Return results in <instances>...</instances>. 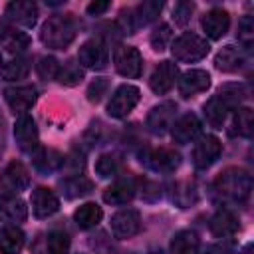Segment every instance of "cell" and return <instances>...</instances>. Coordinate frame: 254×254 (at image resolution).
<instances>
[{"label": "cell", "instance_id": "34", "mask_svg": "<svg viewBox=\"0 0 254 254\" xmlns=\"http://www.w3.org/2000/svg\"><path fill=\"white\" fill-rule=\"evenodd\" d=\"M163 10V2H157V0H147L143 4H139L135 10H133V20H135V26L141 28V26H147L149 22H153Z\"/></svg>", "mask_w": 254, "mask_h": 254}, {"label": "cell", "instance_id": "33", "mask_svg": "<svg viewBox=\"0 0 254 254\" xmlns=\"http://www.w3.org/2000/svg\"><path fill=\"white\" fill-rule=\"evenodd\" d=\"M230 127H232L228 131L230 135L250 137L252 135V127H254V113H252V109L250 107H236Z\"/></svg>", "mask_w": 254, "mask_h": 254}, {"label": "cell", "instance_id": "18", "mask_svg": "<svg viewBox=\"0 0 254 254\" xmlns=\"http://www.w3.org/2000/svg\"><path fill=\"white\" fill-rule=\"evenodd\" d=\"M200 26L204 30V34L210 38V40H218L222 38L228 28H230V14L224 10V8H212L208 10L202 20H200Z\"/></svg>", "mask_w": 254, "mask_h": 254}, {"label": "cell", "instance_id": "5", "mask_svg": "<svg viewBox=\"0 0 254 254\" xmlns=\"http://www.w3.org/2000/svg\"><path fill=\"white\" fill-rule=\"evenodd\" d=\"M139 99H141V91H139V87H135V85H129V83H123V85H119L117 89H115V93L111 95V99H109V103H107V113L111 115V117H127L133 109H135V105L139 103Z\"/></svg>", "mask_w": 254, "mask_h": 254}, {"label": "cell", "instance_id": "49", "mask_svg": "<svg viewBox=\"0 0 254 254\" xmlns=\"http://www.w3.org/2000/svg\"><path fill=\"white\" fill-rule=\"evenodd\" d=\"M0 125H2V115H0Z\"/></svg>", "mask_w": 254, "mask_h": 254}, {"label": "cell", "instance_id": "26", "mask_svg": "<svg viewBox=\"0 0 254 254\" xmlns=\"http://www.w3.org/2000/svg\"><path fill=\"white\" fill-rule=\"evenodd\" d=\"M202 111H204V119L210 127L214 129H222L226 117H228V111L230 107L218 97V95H212L204 105H202Z\"/></svg>", "mask_w": 254, "mask_h": 254}, {"label": "cell", "instance_id": "11", "mask_svg": "<svg viewBox=\"0 0 254 254\" xmlns=\"http://www.w3.org/2000/svg\"><path fill=\"white\" fill-rule=\"evenodd\" d=\"M69 236L64 230H50L34 240L32 254H67Z\"/></svg>", "mask_w": 254, "mask_h": 254}, {"label": "cell", "instance_id": "40", "mask_svg": "<svg viewBox=\"0 0 254 254\" xmlns=\"http://www.w3.org/2000/svg\"><path fill=\"white\" fill-rule=\"evenodd\" d=\"M171 36H173L171 26H169V24H161V26H159V28H157V30L151 34V46H153V50L163 52V50L169 46Z\"/></svg>", "mask_w": 254, "mask_h": 254}, {"label": "cell", "instance_id": "30", "mask_svg": "<svg viewBox=\"0 0 254 254\" xmlns=\"http://www.w3.org/2000/svg\"><path fill=\"white\" fill-rule=\"evenodd\" d=\"M60 187H62V192L65 198H79L93 190V183L83 175H71V177L64 179L60 183Z\"/></svg>", "mask_w": 254, "mask_h": 254}, {"label": "cell", "instance_id": "1", "mask_svg": "<svg viewBox=\"0 0 254 254\" xmlns=\"http://www.w3.org/2000/svg\"><path fill=\"white\" fill-rule=\"evenodd\" d=\"M252 190V177L242 169H226L212 183V198L218 202H244Z\"/></svg>", "mask_w": 254, "mask_h": 254}, {"label": "cell", "instance_id": "13", "mask_svg": "<svg viewBox=\"0 0 254 254\" xmlns=\"http://www.w3.org/2000/svg\"><path fill=\"white\" fill-rule=\"evenodd\" d=\"M139 230H141V216H139L137 210L123 208V210H119V212H115L111 216V232L117 238H121V240L131 238Z\"/></svg>", "mask_w": 254, "mask_h": 254}, {"label": "cell", "instance_id": "44", "mask_svg": "<svg viewBox=\"0 0 254 254\" xmlns=\"http://www.w3.org/2000/svg\"><path fill=\"white\" fill-rule=\"evenodd\" d=\"M141 196L145 198V200H149V202H153V200H159L161 198V187H159V183H155V181H143L141 183Z\"/></svg>", "mask_w": 254, "mask_h": 254}, {"label": "cell", "instance_id": "38", "mask_svg": "<svg viewBox=\"0 0 254 254\" xmlns=\"http://www.w3.org/2000/svg\"><path fill=\"white\" fill-rule=\"evenodd\" d=\"M58 79H60V83L69 85V87H71V85H77V83L83 79V69H81L79 64H75V62H67L64 67H60Z\"/></svg>", "mask_w": 254, "mask_h": 254}, {"label": "cell", "instance_id": "36", "mask_svg": "<svg viewBox=\"0 0 254 254\" xmlns=\"http://www.w3.org/2000/svg\"><path fill=\"white\" fill-rule=\"evenodd\" d=\"M119 167H121V161L117 155L113 153H103L97 157L95 161V173L101 177V179H109V177H115L119 173Z\"/></svg>", "mask_w": 254, "mask_h": 254}, {"label": "cell", "instance_id": "9", "mask_svg": "<svg viewBox=\"0 0 254 254\" xmlns=\"http://www.w3.org/2000/svg\"><path fill=\"white\" fill-rule=\"evenodd\" d=\"M14 139L18 143V147L24 151V153H32L36 147H40V133H38V127H36V121L24 113L16 119L14 123Z\"/></svg>", "mask_w": 254, "mask_h": 254}, {"label": "cell", "instance_id": "28", "mask_svg": "<svg viewBox=\"0 0 254 254\" xmlns=\"http://www.w3.org/2000/svg\"><path fill=\"white\" fill-rule=\"evenodd\" d=\"M26 236L18 226L0 228V252L2 254H20L24 248Z\"/></svg>", "mask_w": 254, "mask_h": 254}, {"label": "cell", "instance_id": "42", "mask_svg": "<svg viewBox=\"0 0 254 254\" xmlns=\"http://www.w3.org/2000/svg\"><path fill=\"white\" fill-rule=\"evenodd\" d=\"M194 10V4L192 2H177L175 8H173V20L179 24V26H185L190 22V14Z\"/></svg>", "mask_w": 254, "mask_h": 254}, {"label": "cell", "instance_id": "23", "mask_svg": "<svg viewBox=\"0 0 254 254\" xmlns=\"http://www.w3.org/2000/svg\"><path fill=\"white\" fill-rule=\"evenodd\" d=\"M30 157H32V163H34V167L40 171V173H54V171H60L62 167H64V161H65V157L60 153V151H56V149H46V147H36L32 153H30Z\"/></svg>", "mask_w": 254, "mask_h": 254}, {"label": "cell", "instance_id": "31", "mask_svg": "<svg viewBox=\"0 0 254 254\" xmlns=\"http://www.w3.org/2000/svg\"><path fill=\"white\" fill-rule=\"evenodd\" d=\"M101 218H103V210H101V206L95 204V202H85V204H81V206L73 212L75 224H77L79 228H83V230L97 226V224L101 222Z\"/></svg>", "mask_w": 254, "mask_h": 254}, {"label": "cell", "instance_id": "6", "mask_svg": "<svg viewBox=\"0 0 254 254\" xmlns=\"http://www.w3.org/2000/svg\"><path fill=\"white\" fill-rule=\"evenodd\" d=\"M113 64L119 75L135 79L143 73V58L133 46H119L113 52Z\"/></svg>", "mask_w": 254, "mask_h": 254}, {"label": "cell", "instance_id": "7", "mask_svg": "<svg viewBox=\"0 0 254 254\" xmlns=\"http://www.w3.org/2000/svg\"><path fill=\"white\" fill-rule=\"evenodd\" d=\"M222 153V143L218 137L214 135H202L194 147H192V153H190V159H192V165L194 169L202 171V169H208Z\"/></svg>", "mask_w": 254, "mask_h": 254}, {"label": "cell", "instance_id": "16", "mask_svg": "<svg viewBox=\"0 0 254 254\" xmlns=\"http://www.w3.org/2000/svg\"><path fill=\"white\" fill-rule=\"evenodd\" d=\"M60 210V198L48 187H38L32 190V212L36 218H48Z\"/></svg>", "mask_w": 254, "mask_h": 254}, {"label": "cell", "instance_id": "10", "mask_svg": "<svg viewBox=\"0 0 254 254\" xmlns=\"http://www.w3.org/2000/svg\"><path fill=\"white\" fill-rule=\"evenodd\" d=\"M79 65L89 69H103L107 65V48L99 38H91L81 44L77 52Z\"/></svg>", "mask_w": 254, "mask_h": 254}, {"label": "cell", "instance_id": "12", "mask_svg": "<svg viewBox=\"0 0 254 254\" xmlns=\"http://www.w3.org/2000/svg\"><path fill=\"white\" fill-rule=\"evenodd\" d=\"M28 218V206L18 194H0V222L16 226Z\"/></svg>", "mask_w": 254, "mask_h": 254}, {"label": "cell", "instance_id": "27", "mask_svg": "<svg viewBox=\"0 0 254 254\" xmlns=\"http://www.w3.org/2000/svg\"><path fill=\"white\" fill-rule=\"evenodd\" d=\"M171 200L181 208H189L190 204H194L198 200L196 185L192 181H177L171 190Z\"/></svg>", "mask_w": 254, "mask_h": 254}, {"label": "cell", "instance_id": "37", "mask_svg": "<svg viewBox=\"0 0 254 254\" xmlns=\"http://www.w3.org/2000/svg\"><path fill=\"white\" fill-rule=\"evenodd\" d=\"M216 95L232 109V107H238V103L244 99L246 89H244V85H238V83H226L224 87H220V91Z\"/></svg>", "mask_w": 254, "mask_h": 254}, {"label": "cell", "instance_id": "48", "mask_svg": "<svg viewBox=\"0 0 254 254\" xmlns=\"http://www.w3.org/2000/svg\"><path fill=\"white\" fill-rule=\"evenodd\" d=\"M149 254H163L161 250H153V252H149Z\"/></svg>", "mask_w": 254, "mask_h": 254}, {"label": "cell", "instance_id": "43", "mask_svg": "<svg viewBox=\"0 0 254 254\" xmlns=\"http://www.w3.org/2000/svg\"><path fill=\"white\" fill-rule=\"evenodd\" d=\"M238 40L244 46H250L254 40V20L252 16H242V20L238 22Z\"/></svg>", "mask_w": 254, "mask_h": 254}, {"label": "cell", "instance_id": "3", "mask_svg": "<svg viewBox=\"0 0 254 254\" xmlns=\"http://www.w3.org/2000/svg\"><path fill=\"white\" fill-rule=\"evenodd\" d=\"M208 50H210L208 42L194 32H185L171 46L173 58L179 62H185V64H194V62L202 60L208 54Z\"/></svg>", "mask_w": 254, "mask_h": 254}, {"label": "cell", "instance_id": "35", "mask_svg": "<svg viewBox=\"0 0 254 254\" xmlns=\"http://www.w3.org/2000/svg\"><path fill=\"white\" fill-rule=\"evenodd\" d=\"M28 71H30V65H28V60H24V58H14V60H10V62H6L4 65H2V77L6 79V81H20V79H24L26 75H28Z\"/></svg>", "mask_w": 254, "mask_h": 254}, {"label": "cell", "instance_id": "21", "mask_svg": "<svg viewBox=\"0 0 254 254\" xmlns=\"http://www.w3.org/2000/svg\"><path fill=\"white\" fill-rule=\"evenodd\" d=\"M200 133V121L194 113H185L181 115L173 125H171V135H173V141L175 143H181V145H187L190 143L192 139H196Z\"/></svg>", "mask_w": 254, "mask_h": 254}, {"label": "cell", "instance_id": "24", "mask_svg": "<svg viewBox=\"0 0 254 254\" xmlns=\"http://www.w3.org/2000/svg\"><path fill=\"white\" fill-rule=\"evenodd\" d=\"M210 232L218 238H228L234 236L240 228V220L238 216L230 210V208H220L212 218H210Z\"/></svg>", "mask_w": 254, "mask_h": 254}, {"label": "cell", "instance_id": "8", "mask_svg": "<svg viewBox=\"0 0 254 254\" xmlns=\"http://www.w3.org/2000/svg\"><path fill=\"white\" fill-rule=\"evenodd\" d=\"M30 187V175L28 169L20 161H12L4 167L0 175V189L2 194H18Z\"/></svg>", "mask_w": 254, "mask_h": 254}, {"label": "cell", "instance_id": "50", "mask_svg": "<svg viewBox=\"0 0 254 254\" xmlns=\"http://www.w3.org/2000/svg\"><path fill=\"white\" fill-rule=\"evenodd\" d=\"M0 64H2V56H0Z\"/></svg>", "mask_w": 254, "mask_h": 254}, {"label": "cell", "instance_id": "41", "mask_svg": "<svg viewBox=\"0 0 254 254\" xmlns=\"http://www.w3.org/2000/svg\"><path fill=\"white\" fill-rule=\"evenodd\" d=\"M107 89H109V79H107V77H97V79L91 81L89 87H87V99H89L91 103H97V101H101V97L107 93Z\"/></svg>", "mask_w": 254, "mask_h": 254}, {"label": "cell", "instance_id": "25", "mask_svg": "<svg viewBox=\"0 0 254 254\" xmlns=\"http://www.w3.org/2000/svg\"><path fill=\"white\" fill-rule=\"evenodd\" d=\"M135 181L133 179H119L103 190V200L107 204H127L135 196Z\"/></svg>", "mask_w": 254, "mask_h": 254}, {"label": "cell", "instance_id": "47", "mask_svg": "<svg viewBox=\"0 0 254 254\" xmlns=\"http://www.w3.org/2000/svg\"><path fill=\"white\" fill-rule=\"evenodd\" d=\"M252 248H254L252 242H248V244H244V248L240 250V254H252Z\"/></svg>", "mask_w": 254, "mask_h": 254}, {"label": "cell", "instance_id": "46", "mask_svg": "<svg viewBox=\"0 0 254 254\" xmlns=\"http://www.w3.org/2000/svg\"><path fill=\"white\" fill-rule=\"evenodd\" d=\"M107 8H109V2H91V4H87V14L99 16V14L107 12Z\"/></svg>", "mask_w": 254, "mask_h": 254}, {"label": "cell", "instance_id": "45", "mask_svg": "<svg viewBox=\"0 0 254 254\" xmlns=\"http://www.w3.org/2000/svg\"><path fill=\"white\" fill-rule=\"evenodd\" d=\"M202 254H234V250L224 244H210L202 250Z\"/></svg>", "mask_w": 254, "mask_h": 254}, {"label": "cell", "instance_id": "20", "mask_svg": "<svg viewBox=\"0 0 254 254\" xmlns=\"http://www.w3.org/2000/svg\"><path fill=\"white\" fill-rule=\"evenodd\" d=\"M210 87V73L204 69H189L179 79V93L183 97H190L202 93Z\"/></svg>", "mask_w": 254, "mask_h": 254}, {"label": "cell", "instance_id": "29", "mask_svg": "<svg viewBox=\"0 0 254 254\" xmlns=\"http://www.w3.org/2000/svg\"><path fill=\"white\" fill-rule=\"evenodd\" d=\"M242 64H244V54L236 46H224L214 58V65L220 71H236Z\"/></svg>", "mask_w": 254, "mask_h": 254}, {"label": "cell", "instance_id": "4", "mask_svg": "<svg viewBox=\"0 0 254 254\" xmlns=\"http://www.w3.org/2000/svg\"><path fill=\"white\" fill-rule=\"evenodd\" d=\"M139 161L155 173H173L179 165H181V155L173 149L167 147H153V149H145L139 155Z\"/></svg>", "mask_w": 254, "mask_h": 254}, {"label": "cell", "instance_id": "39", "mask_svg": "<svg viewBox=\"0 0 254 254\" xmlns=\"http://www.w3.org/2000/svg\"><path fill=\"white\" fill-rule=\"evenodd\" d=\"M36 69H38V75H40L42 79H56L58 73H60V64H58L56 58L46 56V58H42V60L38 62Z\"/></svg>", "mask_w": 254, "mask_h": 254}, {"label": "cell", "instance_id": "15", "mask_svg": "<svg viewBox=\"0 0 254 254\" xmlns=\"http://www.w3.org/2000/svg\"><path fill=\"white\" fill-rule=\"evenodd\" d=\"M4 97H6V103L8 107L18 113V115H24L38 99V91L34 85H16V87H8L4 91Z\"/></svg>", "mask_w": 254, "mask_h": 254}, {"label": "cell", "instance_id": "2", "mask_svg": "<svg viewBox=\"0 0 254 254\" xmlns=\"http://www.w3.org/2000/svg\"><path fill=\"white\" fill-rule=\"evenodd\" d=\"M75 32H77V26L71 14H58L44 22L40 40L44 46L52 50H64L75 40Z\"/></svg>", "mask_w": 254, "mask_h": 254}, {"label": "cell", "instance_id": "32", "mask_svg": "<svg viewBox=\"0 0 254 254\" xmlns=\"http://www.w3.org/2000/svg\"><path fill=\"white\" fill-rule=\"evenodd\" d=\"M198 236L194 230H179L171 240V254H196Z\"/></svg>", "mask_w": 254, "mask_h": 254}, {"label": "cell", "instance_id": "17", "mask_svg": "<svg viewBox=\"0 0 254 254\" xmlns=\"http://www.w3.org/2000/svg\"><path fill=\"white\" fill-rule=\"evenodd\" d=\"M6 18L18 26L32 28L38 22V6L32 0H14L6 6Z\"/></svg>", "mask_w": 254, "mask_h": 254}, {"label": "cell", "instance_id": "19", "mask_svg": "<svg viewBox=\"0 0 254 254\" xmlns=\"http://www.w3.org/2000/svg\"><path fill=\"white\" fill-rule=\"evenodd\" d=\"M177 75H179L177 65H175L173 62L165 60V62H161V64L153 69L151 79H149V85H151V89H153L157 95H165V93L171 91V87L175 85Z\"/></svg>", "mask_w": 254, "mask_h": 254}, {"label": "cell", "instance_id": "22", "mask_svg": "<svg viewBox=\"0 0 254 254\" xmlns=\"http://www.w3.org/2000/svg\"><path fill=\"white\" fill-rule=\"evenodd\" d=\"M0 46L10 54H22L30 46V36L8 22H0Z\"/></svg>", "mask_w": 254, "mask_h": 254}, {"label": "cell", "instance_id": "14", "mask_svg": "<svg viewBox=\"0 0 254 254\" xmlns=\"http://www.w3.org/2000/svg\"><path fill=\"white\" fill-rule=\"evenodd\" d=\"M175 113H177V103H173V101H163V103L155 105L147 115L149 131L155 135H163L175 123Z\"/></svg>", "mask_w": 254, "mask_h": 254}]
</instances>
